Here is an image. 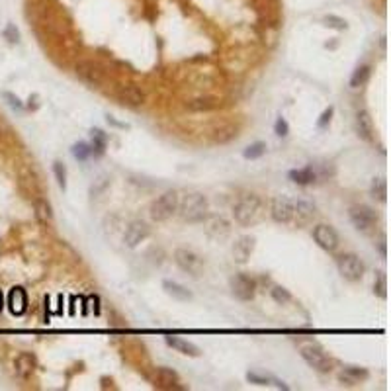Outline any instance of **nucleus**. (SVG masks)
Instances as JSON below:
<instances>
[{
  "mask_svg": "<svg viewBox=\"0 0 391 391\" xmlns=\"http://www.w3.org/2000/svg\"><path fill=\"white\" fill-rule=\"evenodd\" d=\"M2 98H4V100H6V104L10 106L12 110H16V112H22L24 108H26V106H24V102L20 100V98H18L14 92H8V90H4V92H2Z\"/></svg>",
  "mask_w": 391,
  "mask_h": 391,
  "instance_id": "nucleus-38",
  "label": "nucleus"
},
{
  "mask_svg": "<svg viewBox=\"0 0 391 391\" xmlns=\"http://www.w3.org/2000/svg\"><path fill=\"white\" fill-rule=\"evenodd\" d=\"M165 340H167V344L170 348H174L176 352L180 354H184V356H190V358H198L201 354V350L194 342L190 340H186V338H182V336H165Z\"/></svg>",
  "mask_w": 391,
  "mask_h": 391,
  "instance_id": "nucleus-21",
  "label": "nucleus"
},
{
  "mask_svg": "<svg viewBox=\"0 0 391 391\" xmlns=\"http://www.w3.org/2000/svg\"><path fill=\"white\" fill-rule=\"evenodd\" d=\"M106 122H108V123H112V125H116V127H127V125H125V123H120V122H116V120H113L112 116H108V118H106Z\"/></svg>",
  "mask_w": 391,
  "mask_h": 391,
  "instance_id": "nucleus-45",
  "label": "nucleus"
},
{
  "mask_svg": "<svg viewBox=\"0 0 391 391\" xmlns=\"http://www.w3.org/2000/svg\"><path fill=\"white\" fill-rule=\"evenodd\" d=\"M336 268L340 272V276L348 282H360L366 272L364 262L356 255H340L336 258Z\"/></svg>",
  "mask_w": 391,
  "mask_h": 391,
  "instance_id": "nucleus-6",
  "label": "nucleus"
},
{
  "mask_svg": "<svg viewBox=\"0 0 391 391\" xmlns=\"http://www.w3.org/2000/svg\"><path fill=\"white\" fill-rule=\"evenodd\" d=\"M203 229L212 239H225L227 235L231 233V225L223 215H210L208 213L205 219H203Z\"/></svg>",
  "mask_w": 391,
  "mask_h": 391,
  "instance_id": "nucleus-15",
  "label": "nucleus"
},
{
  "mask_svg": "<svg viewBox=\"0 0 391 391\" xmlns=\"http://www.w3.org/2000/svg\"><path fill=\"white\" fill-rule=\"evenodd\" d=\"M53 174H55L59 188H61V190H67V167H65L61 160H55V163H53Z\"/></svg>",
  "mask_w": 391,
  "mask_h": 391,
  "instance_id": "nucleus-34",
  "label": "nucleus"
},
{
  "mask_svg": "<svg viewBox=\"0 0 391 391\" xmlns=\"http://www.w3.org/2000/svg\"><path fill=\"white\" fill-rule=\"evenodd\" d=\"M235 137H237V129L235 127H225L221 131H217V135L213 137V141L215 143H227V141H231Z\"/></svg>",
  "mask_w": 391,
  "mask_h": 391,
  "instance_id": "nucleus-41",
  "label": "nucleus"
},
{
  "mask_svg": "<svg viewBox=\"0 0 391 391\" xmlns=\"http://www.w3.org/2000/svg\"><path fill=\"white\" fill-rule=\"evenodd\" d=\"M231 291L237 300L241 302H252L257 295V280L250 278L248 274H235L231 278Z\"/></svg>",
  "mask_w": 391,
  "mask_h": 391,
  "instance_id": "nucleus-9",
  "label": "nucleus"
},
{
  "mask_svg": "<svg viewBox=\"0 0 391 391\" xmlns=\"http://www.w3.org/2000/svg\"><path fill=\"white\" fill-rule=\"evenodd\" d=\"M313 241L321 246L323 250H327V252H335L336 248H338V243H340L335 227L325 225V223L313 227Z\"/></svg>",
  "mask_w": 391,
  "mask_h": 391,
  "instance_id": "nucleus-10",
  "label": "nucleus"
},
{
  "mask_svg": "<svg viewBox=\"0 0 391 391\" xmlns=\"http://www.w3.org/2000/svg\"><path fill=\"white\" fill-rule=\"evenodd\" d=\"M35 368H37V360L30 352H22L20 356L16 358V362H14V372H16V376L20 380H28L35 372Z\"/></svg>",
  "mask_w": 391,
  "mask_h": 391,
  "instance_id": "nucleus-19",
  "label": "nucleus"
},
{
  "mask_svg": "<svg viewBox=\"0 0 391 391\" xmlns=\"http://www.w3.org/2000/svg\"><path fill=\"white\" fill-rule=\"evenodd\" d=\"M374 293H376V295H380L381 300H385V297H387V278H385V274H383V272H378V274H376Z\"/></svg>",
  "mask_w": 391,
  "mask_h": 391,
  "instance_id": "nucleus-37",
  "label": "nucleus"
},
{
  "mask_svg": "<svg viewBox=\"0 0 391 391\" xmlns=\"http://www.w3.org/2000/svg\"><path fill=\"white\" fill-rule=\"evenodd\" d=\"M2 35H4V39H6V41H8L10 45L20 43V32H18V28H16L14 24H8V26L4 28Z\"/></svg>",
  "mask_w": 391,
  "mask_h": 391,
  "instance_id": "nucleus-39",
  "label": "nucleus"
},
{
  "mask_svg": "<svg viewBox=\"0 0 391 391\" xmlns=\"http://www.w3.org/2000/svg\"><path fill=\"white\" fill-rule=\"evenodd\" d=\"M75 73L90 88H98L104 84V68L94 61H78L75 65Z\"/></svg>",
  "mask_w": 391,
  "mask_h": 391,
  "instance_id": "nucleus-7",
  "label": "nucleus"
},
{
  "mask_svg": "<svg viewBox=\"0 0 391 391\" xmlns=\"http://www.w3.org/2000/svg\"><path fill=\"white\" fill-rule=\"evenodd\" d=\"M186 108L192 112H205V110H212L215 108V102L210 98H198V100H190L186 104Z\"/></svg>",
  "mask_w": 391,
  "mask_h": 391,
  "instance_id": "nucleus-36",
  "label": "nucleus"
},
{
  "mask_svg": "<svg viewBox=\"0 0 391 391\" xmlns=\"http://www.w3.org/2000/svg\"><path fill=\"white\" fill-rule=\"evenodd\" d=\"M300 354L313 370H317L321 374H329L333 370V360L319 344H305V347H302Z\"/></svg>",
  "mask_w": 391,
  "mask_h": 391,
  "instance_id": "nucleus-4",
  "label": "nucleus"
},
{
  "mask_svg": "<svg viewBox=\"0 0 391 391\" xmlns=\"http://www.w3.org/2000/svg\"><path fill=\"white\" fill-rule=\"evenodd\" d=\"M2 309H4V293L0 290V313H2Z\"/></svg>",
  "mask_w": 391,
  "mask_h": 391,
  "instance_id": "nucleus-46",
  "label": "nucleus"
},
{
  "mask_svg": "<svg viewBox=\"0 0 391 391\" xmlns=\"http://www.w3.org/2000/svg\"><path fill=\"white\" fill-rule=\"evenodd\" d=\"M262 210H264V205H262V200L258 198L257 194H246L235 203L233 217L239 225L252 227V225H257L260 221Z\"/></svg>",
  "mask_w": 391,
  "mask_h": 391,
  "instance_id": "nucleus-1",
  "label": "nucleus"
},
{
  "mask_svg": "<svg viewBox=\"0 0 391 391\" xmlns=\"http://www.w3.org/2000/svg\"><path fill=\"white\" fill-rule=\"evenodd\" d=\"M270 215L276 223H291L293 217V200L288 196H276L270 203Z\"/></svg>",
  "mask_w": 391,
  "mask_h": 391,
  "instance_id": "nucleus-12",
  "label": "nucleus"
},
{
  "mask_svg": "<svg viewBox=\"0 0 391 391\" xmlns=\"http://www.w3.org/2000/svg\"><path fill=\"white\" fill-rule=\"evenodd\" d=\"M333 113H335V108H333V106H329V108H327V110L319 116V120H317V127H319V129L329 127V123H331V120H333Z\"/></svg>",
  "mask_w": 391,
  "mask_h": 391,
  "instance_id": "nucleus-42",
  "label": "nucleus"
},
{
  "mask_svg": "<svg viewBox=\"0 0 391 391\" xmlns=\"http://www.w3.org/2000/svg\"><path fill=\"white\" fill-rule=\"evenodd\" d=\"M149 235H151L149 223L143 221V219H135V221H131V223L127 225V229H125V233H123V243H125L127 248H135V246L141 245Z\"/></svg>",
  "mask_w": 391,
  "mask_h": 391,
  "instance_id": "nucleus-11",
  "label": "nucleus"
},
{
  "mask_svg": "<svg viewBox=\"0 0 391 391\" xmlns=\"http://www.w3.org/2000/svg\"><path fill=\"white\" fill-rule=\"evenodd\" d=\"M156 380H158V383H160L163 387H168V389H170V387H178L180 376L172 368L160 366V368H156Z\"/></svg>",
  "mask_w": 391,
  "mask_h": 391,
  "instance_id": "nucleus-26",
  "label": "nucleus"
},
{
  "mask_svg": "<svg viewBox=\"0 0 391 391\" xmlns=\"http://www.w3.org/2000/svg\"><path fill=\"white\" fill-rule=\"evenodd\" d=\"M8 309H10L12 315H16V317H22L24 313L28 311V293L24 288L20 286H16V288H12L8 291Z\"/></svg>",
  "mask_w": 391,
  "mask_h": 391,
  "instance_id": "nucleus-17",
  "label": "nucleus"
},
{
  "mask_svg": "<svg viewBox=\"0 0 391 391\" xmlns=\"http://www.w3.org/2000/svg\"><path fill=\"white\" fill-rule=\"evenodd\" d=\"M178 212L184 221H188V223H201L205 219V215L210 213L208 198L203 194H200V192L186 194L184 200H180Z\"/></svg>",
  "mask_w": 391,
  "mask_h": 391,
  "instance_id": "nucleus-2",
  "label": "nucleus"
},
{
  "mask_svg": "<svg viewBox=\"0 0 391 391\" xmlns=\"http://www.w3.org/2000/svg\"><path fill=\"white\" fill-rule=\"evenodd\" d=\"M255 237H250V235H243V237H239L237 241H235L233 245V258L235 262H239V264H245L246 260L250 258L252 255V250H255Z\"/></svg>",
  "mask_w": 391,
  "mask_h": 391,
  "instance_id": "nucleus-18",
  "label": "nucleus"
},
{
  "mask_svg": "<svg viewBox=\"0 0 391 391\" xmlns=\"http://www.w3.org/2000/svg\"><path fill=\"white\" fill-rule=\"evenodd\" d=\"M274 133L278 137H288L290 135V123L286 122L284 118H278L276 123H274Z\"/></svg>",
  "mask_w": 391,
  "mask_h": 391,
  "instance_id": "nucleus-43",
  "label": "nucleus"
},
{
  "mask_svg": "<svg viewBox=\"0 0 391 391\" xmlns=\"http://www.w3.org/2000/svg\"><path fill=\"white\" fill-rule=\"evenodd\" d=\"M372 198H376L378 201H385L387 200V184L383 178H376L372 182Z\"/></svg>",
  "mask_w": 391,
  "mask_h": 391,
  "instance_id": "nucleus-31",
  "label": "nucleus"
},
{
  "mask_svg": "<svg viewBox=\"0 0 391 391\" xmlns=\"http://www.w3.org/2000/svg\"><path fill=\"white\" fill-rule=\"evenodd\" d=\"M315 215H317V208H315V203L311 200L302 198V200L293 201V217H291V221L297 227L309 225L315 219Z\"/></svg>",
  "mask_w": 391,
  "mask_h": 391,
  "instance_id": "nucleus-14",
  "label": "nucleus"
},
{
  "mask_svg": "<svg viewBox=\"0 0 391 391\" xmlns=\"http://www.w3.org/2000/svg\"><path fill=\"white\" fill-rule=\"evenodd\" d=\"M90 135H92V155H96V156H100L104 155V151H106V145H108V135L104 133L102 129H98V127H94L92 131H90Z\"/></svg>",
  "mask_w": 391,
  "mask_h": 391,
  "instance_id": "nucleus-28",
  "label": "nucleus"
},
{
  "mask_svg": "<svg viewBox=\"0 0 391 391\" xmlns=\"http://www.w3.org/2000/svg\"><path fill=\"white\" fill-rule=\"evenodd\" d=\"M2 131H4V123H2V120H0V135H2Z\"/></svg>",
  "mask_w": 391,
  "mask_h": 391,
  "instance_id": "nucleus-47",
  "label": "nucleus"
},
{
  "mask_svg": "<svg viewBox=\"0 0 391 391\" xmlns=\"http://www.w3.org/2000/svg\"><path fill=\"white\" fill-rule=\"evenodd\" d=\"M272 380H274L272 376H268V374H262V372H257V370L246 372V381H248V383H255V385H260V387L270 385Z\"/></svg>",
  "mask_w": 391,
  "mask_h": 391,
  "instance_id": "nucleus-30",
  "label": "nucleus"
},
{
  "mask_svg": "<svg viewBox=\"0 0 391 391\" xmlns=\"http://www.w3.org/2000/svg\"><path fill=\"white\" fill-rule=\"evenodd\" d=\"M108 186H110V178H108V176H102V178H98L92 186H90V196H92V198L100 196Z\"/></svg>",
  "mask_w": 391,
  "mask_h": 391,
  "instance_id": "nucleus-40",
  "label": "nucleus"
},
{
  "mask_svg": "<svg viewBox=\"0 0 391 391\" xmlns=\"http://www.w3.org/2000/svg\"><path fill=\"white\" fill-rule=\"evenodd\" d=\"M34 213H35V219L41 225H45V227H51L53 221H55V213H53L51 203L45 200V198H41V196L34 198Z\"/></svg>",
  "mask_w": 391,
  "mask_h": 391,
  "instance_id": "nucleus-20",
  "label": "nucleus"
},
{
  "mask_svg": "<svg viewBox=\"0 0 391 391\" xmlns=\"http://www.w3.org/2000/svg\"><path fill=\"white\" fill-rule=\"evenodd\" d=\"M270 295H272V300L280 305H286V303L291 302V293L290 290H286L284 286H272V290H270Z\"/></svg>",
  "mask_w": 391,
  "mask_h": 391,
  "instance_id": "nucleus-33",
  "label": "nucleus"
},
{
  "mask_svg": "<svg viewBox=\"0 0 391 391\" xmlns=\"http://www.w3.org/2000/svg\"><path fill=\"white\" fill-rule=\"evenodd\" d=\"M178 205H180V196L178 192L170 190L165 192L163 196H158L151 208H149V215L151 219L156 221V223H163V221H168L172 215L178 213Z\"/></svg>",
  "mask_w": 391,
  "mask_h": 391,
  "instance_id": "nucleus-3",
  "label": "nucleus"
},
{
  "mask_svg": "<svg viewBox=\"0 0 391 391\" xmlns=\"http://www.w3.org/2000/svg\"><path fill=\"white\" fill-rule=\"evenodd\" d=\"M378 250H380L381 258H387V243H385V235H380V241H378Z\"/></svg>",
  "mask_w": 391,
  "mask_h": 391,
  "instance_id": "nucleus-44",
  "label": "nucleus"
},
{
  "mask_svg": "<svg viewBox=\"0 0 391 391\" xmlns=\"http://www.w3.org/2000/svg\"><path fill=\"white\" fill-rule=\"evenodd\" d=\"M348 217H350L352 225L362 233L372 231L378 223V213L374 212L370 205H352L350 212H348Z\"/></svg>",
  "mask_w": 391,
  "mask_h": 391,
  "instance_id": "nucleus-8",
  "label": "nucleus"
},
{
  "mask_svg": "<svg viewBox=\"0 0 391 391\" xmlns=\"http://www.w3.org/2000/svg\"><path fill=\"white\" fill-rule=\"evenodd\" d=\"M174 262L182 272H186L190 276H200L203 272V266H205L203 258L190 248H176L174 250Z\"/></svg>",
  "mask_w": 391,
  "mask_h": 391,
  "instance_id": "nucleus-5",
  "label": "nucleus"
},
{
  "mask_svg": "<svg viewBox=\"0 0 391 391\" xmlns=\"http://www.w3.org/2000/svg\"><path fill=\"white\" fill-rule=\"evenodd\" d=\"M266 143H262V141H257V143H250V145L246 147L245 151H243V156H245L246 160H257L260 156L266 155Z\"/></svg>",
  "mask_w": 391,
  "mask_h": 391,
  "instance_id": "nucleus-29",
  "label": "nucleus"
},
{
  "mask_svg": "<svg viewBox=\"0 0 391 391\" xmlns=\"http://www.w3.org/2000/svg\"><path fill=\"white\" fill-rule=\"evenodd\" d=\"M118 100L122 102L123 106L127 108H139L145 104V92L141 88H137L133 84H125V86H120L118 88Z\"/></svg>",
  "mask_w": 391,
  "mask_h": 391,
  "instance_id": "nucleus-16",
  "label": "nucleus"
},
{
  "mask_svg": "<svg viewBox=\"0 0 391 391\" xmlns=\"http://www.w3.org/2000/svg\"><path fill=\"white\" fill-rule=\"evenodd\" d=\"M323 22H325V26L333 28V30H336V32H344V30H348L347 20L340 18V16H335V14H327V16L323 18Z\"/></svg>",
  "mask_w": 391,
  "mask_h": 391,
  "instance_id": "nucleus-35",
  "label": "nucleus"
},
{
  "mask_svg": "<svg viewBox=\"0 0 391 391\" xmlns=\"http://www.w3.org/2000/svg\"><path fill=\"white\" fill-rule=\"evenodd\" d=\"M370 77H372V67L370 65H362V67H358L354 73H352V77H350V88H362V86H366L368 84Z\"/></svg>",
  "mask_w": 391,
  "mask_h": 391,
  "instance_id": "nucleus-27",
  "label": "nucleus"
},
{
  "mask_svg": "<svg viewBox=\"0 0 391 391\" xmlns=\"http://www.w3.org/2000/svg\"><path fill=\"white\" fill-rule=\"evenodd\" d=\"M18 184H20V190L28 196V198H37L41 196V186H39V180L35 176V172L30 167H22L18 170Z\"/></svg>",
  "mask_w": 391,
  "mask_h": 391,
  "instance_id": "nucleus-13",
  "label": "nucleus"
},
{
  "mask_svg": "<svg viewBox=\"0 0 391 391\" xmlns=\"http://www.w3.org/2000/svg\"><path fill=\"white\" fill-rule=\"evenodd\" d=\"M71 153H73V156H75L77 160L84 163V160H88V156L92 155V147H90L88 143H82V141H78V143H75V145H73Z\"/></svg>",
  "mask_w": 391,
  "mask_h": 391,
  "instance_id": "nucleus-32",
  "label": "nucleus"
},
{
  "mask_svg": "<svg viewBox=\"0 0 391 391\" xmlns=\"http://www.w3.org/2000/svg\"><path fill=\"white\" fill-rule=\"evenodd\" d=\"M356 133L366 143L374 141V122H372V116H370L368 110H360L356 113Z\"/></svg>",
  "mask_w": 391,
  "mask_h": 391,
  "instance_id": "nucleus-22",
  "label": "nucleus"
},
{
  "mask_svg": "<svg viewBox=\"0 0 391 391\" xmlns=\"http://www.w3.org/2000/svg\"><path fill=\"white\" fill-rule=\"evenodd\" d=\"M163 290H165L167 295H170V297L176 300V302H190L192 297H194L188 288H184L182 284L172 282V280H165V282H163Z\"/></svg>",
  "mask_w": 391,
  "mask_h": 391,
  "instance_id": "nucleus-25",
  "label": "nucleus"
},
{
  "mask_svg": "<svg viewBox=\"0 0 391 391\" xmlns=\"http://www.w3.org/2000/svg\"><path fill=\"white\" fill-rule=\"evenodd\" d=\"M370 378V372L366 368H360V366H344V370L340 372L338 380L348 385H356L360 381H366Z\"/></svg>",
  "mask_w": 391,
  "mask_h": 391,
  "instance_id": "nucleus-24",
  "label": "nucleus"
},
{
  "mask_svg": "<svg viewBox=\"0 0 391 391\" xmlns=\"http://www.w3.org/2000/svg\"><path fill=\"white\" fill-rule=\"evenodd\" d=\"M288 176H290L291 182H295L300 186H309L313 182H317V168L313 165H307L303 168H293V170H290Z\"/></svg>",
  "mask_w": 391,
  "mask_h": 391,
  "instance_id": "nucleus-23",
  "label": "nucleus"
}]
</instances>
